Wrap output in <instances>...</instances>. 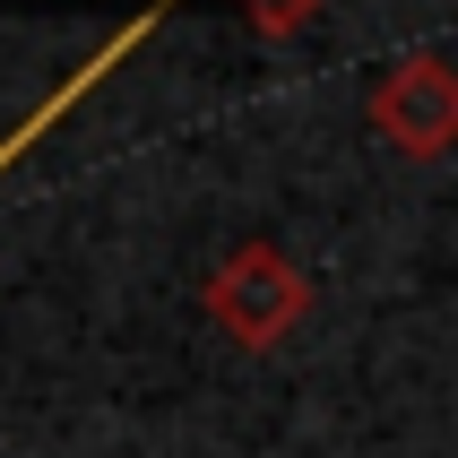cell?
Listing matches in <instances>:
<instances>
[{
    "label": "cell",
    "instance_id": "1",
    "mask_svg": "<svg viewBox=\"0 0 458 458\" xmlns=\"http://www.w3.org/2000/svg\"><path fill=\"white\" fill-rule=\"evenodd\" d=\"M199 303L242 355H277L285 337L311 320V277L294 268L285 242H233V251L208 268Z\"/></svg>",
    "mask_w": 458,
    "mask_h": 458
},
{
    "label": "cell",
    "instance_id": "2",
    "mask_svg": "<svg viewBox=\"0 0 458 458\" xmlns=\"http://www.w3.org/2000/svg\"><path fill=\"white\" fill-rule=\"evenodd\" d=\"M363 122L381 148H398L407 165H441L458 148V70L441 52H407V61H389L372 78V96H363Z\"/></svg>",
    "mask_w": 458,
    "mask_h": 458
},
{
    "label": "cell",
    "instance_id": "3",
    "mask_svg": "<svg viewBox=\"0 0 458 458\" xmlns=\"http://www.w3.org/2000/svg\"><path fill=\"white\" fill-rule=\"evenodd\" d=\"M311 9H320V0H242L251 35H268V44H277V35H294V26H303Z\"/></svg>",
    "mask_w": 458,
    "mask_h": 458
}]
</instances>
